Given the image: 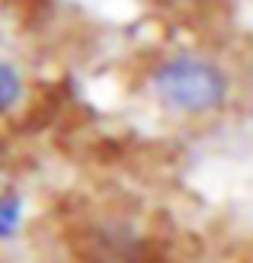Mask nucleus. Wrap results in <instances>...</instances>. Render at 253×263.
<instances>
[{"label": "nucleus", "mask_w": 253, "mask_h": 263, "mask_svg": "<svg viewBox=\"0 0 253 263\" xmlns=\"http://www.w3.org/2000/svg\"><path fill=\"white\" fill-rule=\"evenodd\" d=\"M151 93L161 109L177 119H208L228 106L231 84L215 61L177 55L151 71Z\"/></svg>", "instance_id": "f257e3e1"}, {"label": "nucleus", "mask_w": 253, "mask_h": 263, "mask_svg": "<svg viewBox=\"0 0 253 263\" xmlns=\"http://www.w3.org/2000/svg\"><path fill=\"white\" fill-rule=\"evenodd\" d=\"M26 218H29L26 196L16 186H4L0 183V247L13 244L26 231Z\"/></svg>", "instance_id": "f03ea898"}, {"label": "nucleus", "mask_w": 253, "mask_h": 263, "mask_svg": "<svg viewBox=\"0 0 253 263\" xmlns=\"http://www.w3.org/2000/svg\"><path fill=\"white\" fill-rule=\"evenodd\" d=\"M23 93H26V84H23L20 71L13 68V64H7V61H0V119L20 106Z\"/></svg>", "instance_id": "7ed1b4c3"}]
</instances>
